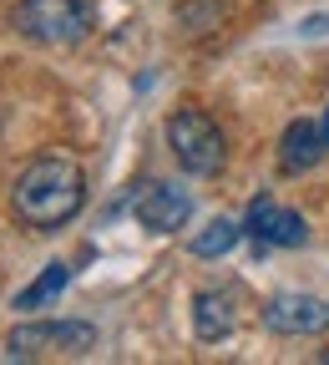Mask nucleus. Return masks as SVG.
Returning <instances> with one entry per match:
<instances>
[{
    "label": "nucleus",
    "instance_id": "1",
    "mask_svg": "<svg viewBox=\"0 0 329 365\" xmlns=\"http://www.w3.org/2000/svg\"><path fill=\"white\" fill-rule=\"evenodd\" d=\"M16 218L26 228H41V234H51V228L71 223L86 203V178L71 158H36L21 178H16Z\"/></svg>",
    "mask_w": 329,
    "mask_h": 365
},
{
    "label": "nucleus",
    "instance_id": "2",
    "mask_svg": "<svg viewBox=\"0 0 329 365\" xmlns=\"http://www.w3.org/2000/svg\"><path fill=\"white\" fill-rule=\"evenodd\" d=\"M91 6L86 0H21L16 31L36 46H76L91 36Z\"/></svg>",
    "mask_w": 329,
    "mask_h": 365
},
{
    "label": "nucleus",
    "instance_id": "3",
    "mask_svg": "<svg viewBox=\"0 0 329 365\" xmlns=\"http://www.w3.org/2000/svg\"><path fill=\"white\" fill-rule=\"evenodd\" d=\"M167 148L193 178H213L223 168V158H228V143H223L218 122L208 112H193V107L167 117Z\"/></svg>",
    "mask_w": 329,
    "mask_h": 365
},
{
    "label": "nucleus",
    "instance_id": "4",
    "mask_svg": "<svg viewBox=\"0 0 329 365\" xmlns=\"http://www.w3.org/2000/svg\"><path fill=\"white\" fill-rule=\"evenodd\" d=\"M97 345V325L86 319H31V325H16L6 340L11 360H41V355H86Z\"/></svg>",
    "mask_w": 329,
    "mask_h": 365
},
{
    "label": "nucleus",
    "instance_id": "5",
    "mask_svg": "<svg viewBox=\"0 0 329 365\" xmlns=\"http://www.w3.org/2000/svg\"><path fill=\"white\" fill-rule=\"evenodd\" d=\"M244 234L254 244H268V249H304L309 244V223L294 208H278L273 198H254L249 218H244Z\"/></svg>",
    "mask_w": 329,
    "mask_h": 365
},
{
    "label": "nucleus",
    "instance_id": "6",
    "mask_svg": "<svg viewBox=\"0 0 329 365\" xmlns=\"http://www.w3.org/2000/svg\"><path fill=\"white\" fill-rule=\"evenodd\" d=\"M263 325L273 335H324L329 330V299L319 294H273L263 304Z\"/></svg>",
    "mask_w": 329,
    "mask_h": 365
},
{
    "label": "nucleus",
    "instance_id": "7",
    "mask_svg": "<svg viewBox=\"0 0 329 365\" xmlns=\"http://www.w3.org/2000/svg\"><path fill=\"white\" fill-rule=\"evenodd\" d=\"M193 218V198L177 182H142L137 193V223L152 228V234H177V228Z\"/></svg>",
    "mask_w": 329,
    "mask_h": 365
},
{
    "label": "nucleus",
    "instance_id": "8",
    "mask_svg": "<svg viewBox=\"0 0 329 365\" xmlns=\"http://www.w3.org/2000/svg\"><path fill=\"white\" fill-rule=\"evenodd\" d=\"M324 153H329V137L309 117L289 122L284 137H278V168H284V173H309L314 163H324Z\"/></svg>",
    "mask_w": 329,
    "mask_h": 365
},
{
    "label": "nucleus",
    "instance_id": "9",
    "mask_svg": "<svg viewBox=\"0 0 329 365\" xmlns=\"http://www.w3.org/2000/svg\"><path fill=\"white\" fill-rule=\"evenodd\" d=\"M233 294L228 289H198L193 294V330H198V340H223V335H233Z\"/></svg>",
    "mask_w": 329,
    "mask_h": 365
},
{
    "label": "nucleus",
    "instance_id": "10",
    "mask_svg": "<svg viewBox=\"0 0 329 365\" xmlns=\"http://www.w3.org/2000/svg\"><path fill=\"white\" fill-rule=\"evenodd\" d=\"M239 239H244V223H233V218H213L208 228H198V234L187 239V249H193L198 259H223V254L239 249Z\"/></svg>",
    "mask_w": 329,
    "mask_h": 365
},
{
    "label": "nucleus",
    "instance_id": "11",
    "mask_svg": "<svg viewBox=\"0 0 329 365\" xmlns=\"http://www.w3.org/2000/svg\"><path fill=\"white\" fill-rule=\"evenodd\" d=\"M66 284H71V269H66V264H46L36 279L16 294V309H46V304H51Z\"/></svg>",
    "mask_w": 329,
    "mask_h": 365
},
{
    "label": "nucleus",
    "instance_id": "12",
    "mask_svg": "<svg viewBox=\"0 0 329 365\" xmlns=\"http://www.w3.org/2000/svg\"><path fill=\"white\" fill-rule=\"evenodd\" d=\"M319 127H324V137H329V107H324V117H319Z\"/></svg>",
    "mask_w": 329,
    "mask_h": 365
}]
</instances>
